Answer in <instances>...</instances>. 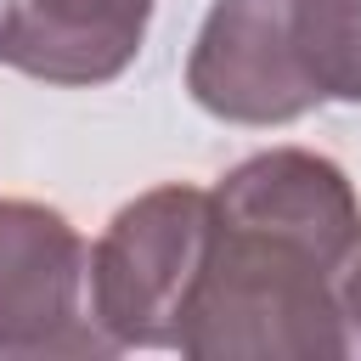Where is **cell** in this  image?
<instances>
[{
  "label": "cell",
  "mask_w": 361,
  "mask_h": 361,
  "mask_svg": "<svg viewBox=\"0 0 361 361\" xmlns=\"http://www.w3.org/2000/svg\"><path fill=\"white\" fill-rule=\"evenodd\" d=\"M350 237H316L214 209V243L180 322L192 361H344L327 276Z\"/></svg>",
  "instance_id": "obj_1"
},
{
  "label": "cell",
  "mask_w": 361,
  "mask_h": 361,
  "mask_svg": "<svg viewBox=\"0 0 361 361\" xmlns=\"http://www.w3.org/2000/svg\"><path fill=\"white\" fill-rule=\"evenodd\" d=\"M214 243V197L169 180L130 197L90 248V310L118 350H175Z\"/></svg>",
  "instance_id": "obj_2"
},
{
  "label": "cell",
  "mask_w": 361,
  "mask_h": 361,
  "mask_svg": "<svg viewBox=\"0 0 361 361\" xmlns=\"http://www.w3.org/2000/svg\"><path fill=\"white\" fill-rule=\"evenodd\" d=\"M90 310V248L73 220L34 197H0V355H113Z\"/></svg>",
  "instance_id": "obj_3"
},
{
  "label": "cell",
  "mask_w": 361,
  "mask_h": 361,
  "mask_svg": "<svg viewBox=\"0 0 361 361\" xmlns=\"http://www.w3.org/2000/svg\"><path fill=\"white\" fill-rule=\"evenodd\" d=\"M299 0H214L192 56L186 90L203 113L226 124H293L327 96L316 90L299 51Z\"/></svg>",
  "instance_id": "obj_4"
},
{
  "label": "cell",
  "mask_w": 361,
  "mask_h": 361,
  "mask_svg": "<svg viewBox=\"0 0 361 361\" xmlns=\"http://www.w3.org/2000/svg\"><path fill=\"white\" fill-rule=\"evenodd\" d=\"M152 23V0H17L11 68L45 85L118 79Z\"/></svg>",
  "instance_id": "obj_5"
},
{
  "label": "cell",
  "mask_w": 361,
  "mask_h": 361,
  "mask_svg": "<svg viewBox=\"0 0 361 361\" xmlns=\"http://www.w3.org/2000/svg\"><path fill=\"white\" fill-rule=\"evenodd\" d=\"M299 51L327 102H361V0H299Z\"/></svg>",
  "instance_id": "obj_6"
},
{
  "label": "cell",
  "mask_w": 361,
  "mask_h": 361,
  "mask_svg": "<svg viewBox=\"0 0 361 361\" xmlns=\"http://www.w3.org/2000/svg\"><path fill=\"white\" fill-rule=\"evenodd\" d=\"M327 293H333V322H338V355L361 361V231L338 254V265L327 276Z\"/></svg>",
  "instance_id": "obj_7"
},
{
  "label": "cell",
  "mask_w": 361,
  "mask_h": 361,
  "mask_svg": "<svg viewBox=\"0 0 361 361\" xmlns=\"http://www.w3.org/2000/svg\"><path fill=\"white\" fill-rule=\"evenodd\" d=\"M11 34H17V0H0V62L11 56Z\"/></svg>",
  "instance_id": "obj_8"
}]
</instances>
